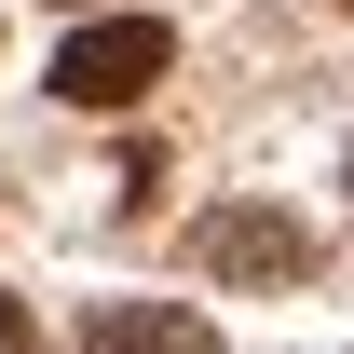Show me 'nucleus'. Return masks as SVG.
I'll list each match as a JSON object with an SVG mask.
<instances>
[{
    "label": "nucleus",
    "mask_w": 354,
    "mask_h": 354,
    "mask_svg": "<svg viewBox=\"0 0 354 354\" xmlns=\"http://www.w3.org/2000/svg\"><path fill=\"white\" fill-rule=\"evenodd\" d=\"M164 68H177V28H164V14H95V28L55 41V95H68V109H136Z\"/></svg>",
    "instance_id": "f257e3e1"
},
{
    "label": "nucleus",
    "mask_w": 354,
    "mask_h": 354,
    "mask_svg": "<svg viewBox=\"0 0 354 354\" xmlns=\"http://www.w3.org/2000/svg\"><path fill=\"white\" fill-rule=\"evenodd\" d=\"M191 259L218 272V286H286V272H313V232L286 218V205H205Z\"/></svg>",
    "instance_id": "f03ea898"
},
{
    "label": "nucleus",
    "mask_w": 354,
    "mask_h": 354,
    "mask_svg": "<svg viewBox=\"0 0 354 354\" xmlns=\"http://www.w3.org/2000/svg\"><path fill=\"white\" fill-rule=\"evenodd\" d=\"M82 354H218V327L191 300H95L82 313Z\"/></svg>",
    "instance_id": "7ed1b4c3"
},
{
    "label": "nucleus",
    "mask_w": 354,
    "mask_h": 354,
    "mask_svg": "<svg viewBox=\"0 0 354 354\" xmlns=\"http://www.w3.org/2000/svg\"><path fill=\"white\" fill-rule=\"evenodd\" d=\"M0 354H28V300H14V286H0Z\"/></svg>",
    "instance_id": "20e7f679"
},
{
    "label": "nucleus",
    "mask_w": 354,
    "mask_h": 354,
    "mask_svg": "<svg viewBox=\"0 0 354 354\" xmlns=\"http://www.w3.org/2000/svg\"><path fill=\"white\" fill-rule=\"evenodd\" d=\"M327 14H341V0H327Z\"/></svg>",
    "instance_id": "39448f33"
}]
</instances>
